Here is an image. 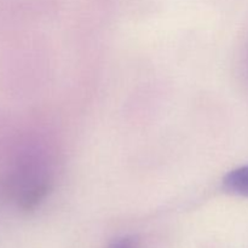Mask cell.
Returning a JSON list of instances; mask_svg holds the SVG:
<instances>
[{
    "mask_svg": "<svg viewBox=\"0 0 248 248\" xmlns=\"http://www.w3.org/2000/svg\"><path fill=\"white\" fill-rule=\"evenodd\" d=\"M109 248H140V246L131 237H121V239L115 240Z\"/></svg>",
    "mask_w": 248,
    "mask_h": 248,
    "instance_id": "obj_2",
    "label": "cell"
},
{
    "mask_svg": "<svg viewBox=\"0 0 248 248\" xmlns=\"http://www.w3.org/2000/svg\"><path fill=\"white\" fill-rule=\"evenodd\" d=\"M223 186L228 193L248 198V165L230 171L224 177Z\"/></svg>",
    "mask_w": 248,
    "mask_h": 248,
    "instance_id": "obj_1",
    "label": "cell"
}]
</instances>
